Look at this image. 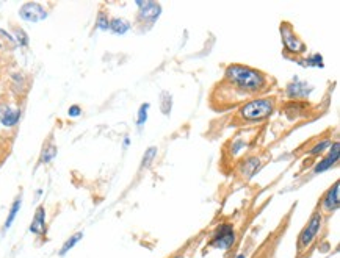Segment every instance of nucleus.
<instances>
[{
  "instance_id": "2",
  "label": "nucleus",
  "mask_w": 340,
  "mask_h": 258,
  "mask_svg": "<svg viewBox=\"0 0 340 258\" xmlns=\"http://www.w3.org/2000/svg\"><path fill=\"white\" fill-rule=\"evenodd\" d=\"M273 110H274V102L268 97H262V99H254V101L245 103L242 108H240L238 114L243 121L256 122V121H262V119L268 117L273 113Z\"/></svg>"
},
{
  "instance_id": "1",
  "label": "nucleus",
  "mask_w": 340,
  "mask_h": 258,
  "mask_svg": "<svg viewBox=\"0 0 340 258\" xmlns=\"http://www.w3.org/2000/svg\"><path fill=\"white\" fill-rule=\"evenodd\" d=\"M224 75L229 83L248 94L264 91L268 82L264 72L243 64H229L226 67Z\"/></svg>"
},
{
  "instance_id": "14",
  "label": "nucleus",
  "mask_w": 340,
  "mask_h": 258,
  "mask_svg": "<svg viewBox=\"0 0 340 258\" xmlns=\"http://www.w3.org/2000/svg\"><path fill=\"white\" fill-rule=\"evenodd\" d=\"M259 166H261V160H259V158H249L248 161H245L242 172H243V175L246 174V177H253L256 174V171L259 169Z\"/></svg>"
},
{
  "instance_id": "6",
  "label": "nucleus",
  "mask_w": 340,
  "mask_h": 258,
  "mask_svg": "<svg viewBox=\"0 0 340 258\" xmlns=\"http://www.w3.org/2000/svg\"><path fill=\"white\" fill-rule=\"evenodd\" d=\"M139 8V19L144 22L154 24L162 14V5L157 2H136Z\"/></svg>"
},
{
  "instance_id": "27",
  "label": "nucleus",
  "mask_w": 340,
  "mask_h": 258,
  "mask_svg": "<svg viewBox=\"0 0 340 258\" xmlns=\"http://www.w3.org/2000/svg\"><path fill=\"white\" fill-rule=\"evenodd\" d=\"M176 258H182V257H176Z\"/></svg>"
},
{
  "instance_id": "25",
  "label": "nucleus",
  "mask_w": 340,
  "mask_h": 258,
  "mask_svg": "<svg viewBox=\"0 0 340 258\" xmlns=\"http://www.w3.org/2000/svg\"><path fill=\"white\" fill-rule=\"evenodd\" d=\"M124 147H129V144H131V140H129V138H124Z\"/></svg>"
},
{
  "instance_id": "8",
  "label": "nucleus",
  "mask_w": 340,
  "mask_h": 258,
  "mask_svg": "<svg viewBox=\"0 0 340 258\" xmlns=\"http://www.w3.org/2000/svg\"><path fill=\"white\" fill-rule=\"evenodd\" d=\"M312 89L314 88L311 85L301 82L299 78H295V82L287 86V96L290 99H304L312 93Z\"/></svg>"
},
{
  "instance_id": "26",
  "label": "nucleus",
  "mask_w": 340,
  "mask_h": 258,
  "mask_svg": "<svg viewBox=\"0 0 340 258\" xmlns=\"http://www.w3.org/2000/svg\"><path fill=\"white\" fill-rule=\"evenodd\" d=\"M237 258H245V255H243V254H240V255H237Z\"/></svg>"
},
{
  "instance_id": "19",
  "label": "nucleus",
  "mask_w": 340,
  "mask_h": 258,
  "mask_svg": "<svg viewBox=\"0 0 340 258\" xmlns=\"http://www.w3.org/2000/svg\"><path fill=\"white\" fill-rule=\"evenodd\" d=\"M19 208H21V199L16 201V202L13 204L11 211H9L8 219H6V224H5V229H9V227H11V224H13V221H14V217H16V214H17V211H19Z\"/></svg>"
},
{
  "instance_id": "4",
  "label": "nucleus",
  "mask_w": 340,
  "mask_h": 258,
  "mask_svg": "<svg viewBox=\"0 0 340 258\" xmlns=\"http://www.w3.org/2000/svg\"><path fill=\"white\" fill-rule=\"evenodd\" d=\"M281 36H282V43H284L285 51L292 52L295 55H301L307 51L306 44L298 38L295 30L292 28V25H290L288 22H284L281 25Z\"/></svg>"
},
{
  "instance_id": "20",
  "label": "nucleus",
  "mask_w": 340,
  "mask_h": 258,
  "mask_svg": "<svg viewBox=\"0 0 340 258\" xmlns=\"http://www.w3.org/2000/svg\"><path fill=\"white\" fill-rule=\"evenodd\" d=\"M306 66H315V67H323V56L322 55H318V53H315V55H312L311 58H307L306 59Z\"/></svg>"
},
{
  "instance_id": "15",
  "label": "nucleus",
  "mask_w": 340,
  "mask_h": 258,
  "mask_svg": "<svg viewBox=\"0 0 340 258\" xmlns=\"http://www.w3.org/2000/svg\"><path fill=\"white\" fill-rule=\"evenodd\" d=\"M149 108H151V105H149V103H143L141 106H139V110H138V119H136V125H138L139 128H141V127L147 122Z\"/></svg>"
},
{
  "instance_id": "9",
  "label": "nucleus",
  "mask_w": 340,
  "mask_h": 258,
  "mask_svg": "<svg viewBox=\"0 0 340 258\" xmlns=\"http://www.w3.org/2000/svg\"><path fill=\"white\" fill-rule=\"evenodd\" d=\"M339 152H340L339 151V143H334L329 155L326 158H323L320 163H317V166L314 167V174H322V172L328 171L329 167H333L339 161Z\"/></svg>"
},
{
  "instance_id": "3",
  "label": "nucleus",
  "mask_w": 340,
  "mask_h": 258,
  "mask_svg": "<svg viewBox=\"0 0 340 258\" xmlns=\"http://www.w3.org/2000/svg\"><path fill=\"white\" fill-rule=\"evenodd\" d=\"M322 222H323L322 214H320V213H314L311 219H309L307 225L303 229L301 235H299V240H298V249H299V252L307 249V247L312 244V241L315 240L317 235H318L320 227H322Z\"/></svg>"
},
{
  "instance_id": "22",
  "label": "nucleus",
  "mask_w": 340,
  "mask_h": 258,
  "mask_svg": "<svg viewBox=\"0 0 340 258\" xmlns=\"http://www.w3.org/2000/svg\"><path fill=\"white\" fill-rule=\"evenodd\" d=\"M97 28L102 30V32H105V30H110V21L108 17L105 14H101L97 19Z\"/></svg>"
},
{
  "instance_id": "7",
  "label": "nucleus",
  "mask_w": 340,
  "mask_h": 258,
  "mask_svg": "<svg viewBox=\"0 0 340 258\" xmlns=\"http://www.w3.org/2000/svg\"><path fill=\"white\" fill-rule=\"evenodd\" d=\"M19 14H21V17L24 19V21H28V22H39V21H43V19L47 17L46 9L39 3H25L21 8Z\"/></svg>"
},
{
  "instance_id": "12",
  "label": "nucleus",
  "mask_w": 340,
  "mask_h": 258,
  "mask_svg": "<svg viewBox=\"0 0 340 258\" xmlns=\"http://www.w3.org/2000/svg\"><path fill=\"white\" fill-rule=\"evenodd\" d=\"M19 117H21V111L16 108H5L3 111H0V121L5 127H13L17 124Z\"/></svg>"
},
{
  "instance_id": "11",
  "label": "nucleus",
  "mask_w": 340,
  "mask_h": 258,
  "mask_svg": "<svg viewBox=\"0 0 340 258\" xmlns=\"http://www.w3.org/2000/svg\"><path fill=\"white\" fill-rule=\"evenodd\" d=\"M44 229H46V211L43 206H39L36 210L35 219H33L32 225H30V232L41 235V233H44Z\"/></svg>"
},
{
  "instance_id": "10",
  "label": "nucleus",
  "mask_w": 340,
  "mask_h": 258,
  "mask_svg": "<svg viewBox=\"0 0 340 258\" xmlns=\"http://www.w3.org/2000/svg\"><path fill=\"white\" fill-rule=\"evenodd\" d=\"M339 191H340L339 182H336L334 186L326 193L325 199H323V210L325 211L331 213V211H336L339 208Z\"/></svg>"
},
{
  "instance_id": "18",
  "label": "nucleus",
  "mask_w": 340,
  "mask_h": 258,
  "mask_svg": "<svg viewBox=\"0 0 340 258\" xmlns=\"http://www.w3.org/2000/svg\"><path fill=\"white\" fill-rule=\"evenodd\" d=\"M333 146V143H331V140H325V141H322V143H318V144H315L311 151H309V154L311 155H320V154H323L326 149H329Z\"/></svg>"
},
{
  "instance_id": "24",
  "label": "nucleus",
  "mask_w": 340,
  "mask_h": 258,
  "mask_svg": "<svg viewBox=\"0 0 340 258\" xmlns=\"http://www.w3.org/2000/svg\"><path fill=\"white\" fill-rule=\"evenodd\" d=\"M68 114L71 116V117H77V116H80V114H82V110H80V106H77V105H72L71 108H69Z\"/></svg>"
},
{
  "instance_id": "21",
  "label": "nucleus",
  "mask_w": 340,
  "mask_h": 258,
  "mask_svg": "<svg viewBox=\"0 0 340 258\" xmlns=\"http://www.w3.org/2000/svg\"><path fill=\"white\" fill-rule=\"evenodd\" d=\"M57 155V149L54 147V146H51V147H47V149H44V152H43V161L44 163H47V161H51L52 158Z\"/></svg>"
},
{
  "instance_id": "13",
  "label": "nucleus",
  "mask_w": 340,
  "mask_h": 258,
  "mask_svg": "<svg viewBox=\"0 0 340 258\" xmlns=\"http://www.w3.org/2000/svg\"><path fill=\"white\" fill-rule=\"evenodd\" d=\"M131 28H132V25L127 21H124V19L116 17V19H112V21H110V30H112L115 35H126Z\"/></svg>"
},
{
  "instance_id": "16",
  "label": "nucleus",
  "mask_w": 340,
  "mask_h": 258,
  "mask_svg": "<svg viewBox=\"0 0 340 258\" xmlns=\"http://www.w3.org/2000/svg\"><path fill=\"white\" fill-rule=\"evenodd\" d=\"M82 233H75L74 236H71V238H69V240L63 244V247H62V251H60V255H65L66 252H69V251H71L72 249V247L80 241V240H82Z\"/></svg>"
},
{
  "instance_id": "17",
  "label": "nucleus",
  "mask_w": 340,
  "mask_h": 258,
  "mask_svg": "<svg viewBox=\"0 0 340 258\" xmlns=\"http://www.w3.org/2000/svg\"><path fill=\"white\" fill-rule=\"evenodd\" d=\"M155 156H157V149L155 147H149L147 151L144 152L143 155V163H141V167H149L154 160H155Z\"/></svg>"
},
{
  "instance_id": "5",
  "label": "nucleus",
  "mask_w": 340,
  "mask_h": 258,
  "mask_svg": "<svg viewBox=\"0 0 340 258\" xmlns=\"http://www.w3.org/2000/svg\"><path fill=\"white\" fill-rule=\"evenodd\" d=\"M235 243V232H234V227L231 224H223L219 225V229L216 230L215 236L210 246L216 247V249H229L232 244Z\"/></svg>"
},
{
  "instance_id": "23",
  "label": "nucleus",
  "mask_w": 340,
  "mask_h": 258,
  "mask_svg": "<svg viewBox=\"0 0 340 258\" xmlns=\"http://www.w3.org/2000/svg\"><path fill=\"white\" fill-rule=\"evenodd\" d=\"M17 41H19V44L21 46H27L28 44V39H27V36H25V33L22 32V30H17Z\"/></svg>"
}]
</instances>
